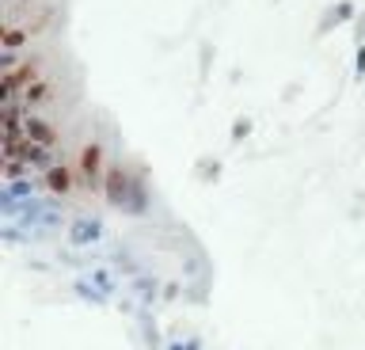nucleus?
Here are the masks:
<instances>
[{
	"label": "nucleus",
	"mask_w": 365,
	"mask_h": 350,
	"mask_svg": "<svg viewBox=\"0 0 365 350\" xmlns=\"http://www.w3.org/2000/svg\"><path fill=\"white\" fill-rule=\"evenodd\" d=\"M50 183H53L57 190H68V187H73V172H68V168H53V172H50Z\"/></svg>",
	"instance_id": "nucleus-1"
}]
</instances>
